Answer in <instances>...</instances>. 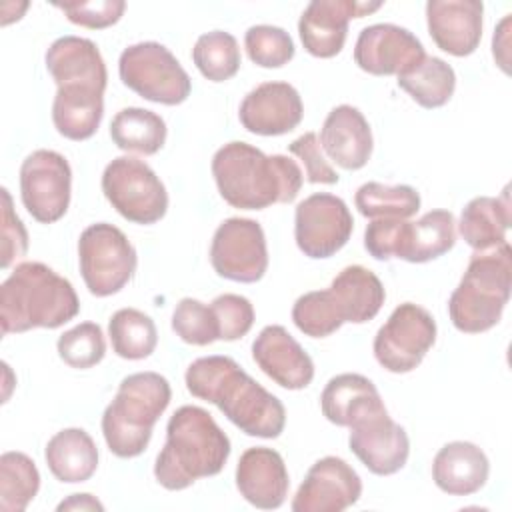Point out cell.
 Returning a JSON list of instances; mask_svg holds the SVG:
<instances>
[{"instance_id": "1", "label": "cell", "mask_w": 512, "mask_h": 512, "mask_svg": "<svg viewBox=\"0 0 512 512\" xmlns=\"http://www.w3.org/2000/svg\"><path fill=\"white\" fill-rule=\"evenodd\" d=\"M184 380L192 396L216 404L240 432L256 438H278L284 432V404L230 356H202L194 360Z\"/></svg>"}, {"instance_id": "2", "label": "cell", "mask_w": 512, "mask_h": 512, "mask_svg": "<svg viewBox=\"0 0 512 512\" xmlns=\"http://www.w3.org/2000/svg\"><path fill=\"white\" fill-rule=\"evenodd\" d=\"M220 196L240 210H262L292 202L304 182L300 166L284 154H264L246 142H228L212 156Z\"/></svg>"}, {"instance_id": "3", "label": "cell", "mask_w": 512, "mask_h": 512, "mask_svg": "<svg viewBox=\"0 0 512 512\" xmlns=\"http://www.w3.org/2000/svg\"><path fill=\"white\" fill-rule=\"evenodd\" d=\"M230 438L200 406H180L168 420L166 444L156 456L154 478L166 490H184L200 478L222 472Z\"/></svg>"}, {"instance_id": "4", "label": "cell", "mask_w": 512, "mask_h": 512, "mask_svg": "<svg viewBox=\"0 0 512 512\" xmlns=\"http://www.w3.org/2000/svg\"><path fill=\"white\" fill-rule=\"evenodd\" d=\"M80 312L74 286L42 262H20L0 286L2 334L60 328Z\"/></svg>"}, {"instance_id": "5", "label": "cell", "mask_w": 512, "mask_h": 512, "mask_svg": "<svg viewBox=\"0 0 512 512\" xmlns=\"http://www.w3.org/2000/svg\"><path fill=\"white\" fill-rule=\"evenodd\" d=\"M172 398L170 382L158 372L126 376L114 400L102 414V434L118 458L140 456L152 438V428Z\"/></svg>"}, {"instance_id": "6", "label": "cell", "mask_w": 512, "mask_h": 512, "mask_svg": "<svg viewBox=\"0 0 512 512\" xmlns=\"http://www.w3.org/2000/svg\"><path fill=\"white\" fill-rule=\"evenodd\" d=\"M510 288L512 252L508 242L486 252H474L448 300L454 328L464 334H480L494 328L508 304Z\"/></svg>"}, {"instance_id": "7", "label": "cell", "mask_w": 512, "mask_h": 512, "mask_svg": "<svg viewBox=\"0 0 512 512\" xmlns=\"http://www.w3.org/2000/svg\"><path fill=\"white\" fill-rule=\"evenodd\" d=\"M456 242V222L450 210H430L416 222L376 218L364 230V248L376 260L400 258L422 264L440 258Z\"/></svg>"}, {"instance_id": "8", "label": "cell", "mask_w": 512, "mask_h": 512, "mask_svg": "<svg viewBox=\"0 0 512 512\" xmlns=\"http://www.w3.org/2000/svg\"><path fill=\"white\" fill-rule=\"evenodd\" d=\"M78 264L88 292L106 298L120 292L132 280L138 258L120 228L108 222H96L80 234Z\"/></svg>"}, {"instance_id": "9", "label": "cell", "mask_w": 512, "mask_h": 512, "mask_svg": "<svg viewBox=\"0 0 512 512\" xmlns=\"http://www.w3.org/2000/svg\"><path fill=\"white\" fill-rule=\"evenodd\" d=\"M118 74L122 84L138 96L164 106L182 104L192 90L188 72L160 42H138L124 48L118 58Z\"/></svg>"}, {"instance_id": "10", "label": "cell", "mask_w": 512, "mask_h": 512, "mask_svg": "<svg viewBox=\"0 0 512 512\" xmlns=\"http://www.w3.org/2000/svg\"><path fill=\"white\" fill-rule=\"evenodd\" d=\"M102 192L128 222L154 224L168 210V192L156 172L134 156H118L102 172Z\"/></svg>"}, {"instance_id": "11", "label": "cell", "mask_w": 512, "mask_h": 512, "mask_svg": "<svg viewBox=\"0 0 512 512\" xmlns=\"http://www.w3.org/2000/svg\"><path fill=\"white\" fill-rule=\"evenodd\" d=\"M436 342L434 316L414 304L404 302L394 308L374 336V356L392 374L412 372Z\"/></svg>"}, {"instance_id": "12", "label": "cell", "mask_w": 512, "mask_h": 512, "mask_svg": "<svg viewBox=\"0 0 512 512\" xmlns=\"http://www.w3.org/2000/svg\"><path fill=\"white\" fill-rule=\"evenodd\" d=\"M72 170L54 150H34L20 166V196L28 214L40 224L60 220L70 206Z\"/></svg>"}, {"instance_id": "13", "label": "cell", "mask_w": 512, "mask_h": 512, "mask_svg": "<svg viewBox=\"0 0 512 512\" xmlns=\"http://www.w3.org/2000/svg\"><path fill=\"white\" fill-rule=\"evenodd\" d=\"M210 264L220 278L252 284L268 268V248L262 226L252 218L224 220L210 244Z\"/></svg>"}, {"instance_id": "14", "label": "cell", "mask_w": 512, "mask_h": 512, "mask_svg": "<svg viewBox=\"0 0 512 512\" xmlns=\"http://www.w3.org/2000/svg\"><path fill=\"white\" fill-rule=\"evenodd\" d=\"M354 230L346 202L334 194L318 192L304 198L294 212V238L308 258H330L346 246Z\"/></svg>"}, {"instance_id": "15", "label": "cell", "mask_w": 512, "mask_h": 512, "mask_svg": "<svg viewBox=\"0 0 512 512\" xmlns=\"http://www.w3.org/2000/svg\"><path fill=\"white\" fill-rule=\"evenodd\" d=\"M348 444L354 456L376 476L396 474L410 454L408 434L388 416L386 406L360 416L350 426Z\"/></svg>"}, {"instance_id": "16", "label": "cell", "mask_w": 512, "mask_h": 512, "mask_svg": "<svg viewBox=\"0 0 512 512\" xmlns=\"http://www.w3.org/2000/svg\"><path fill=\"white\" fill-rule=\"evenodd\" d=\"M362 496L358 472L338 456L316 460L298 486L290 508L294 512H342Z\"/></svg>"}, {"instance_id": "17", "label": "cell", "mask_w": 512, "mask_h": 512, "mask_svg": "<svg viewBox=\"0 0 512 512\" xmlns=\"http://www.w3.org/2000/svg\"><path fill=\"white\" fill-rule=\"evenodd\" d=\"M426 56L422 42L396 24H372L360 30L354 62L372 76H400Z\"/></svg>"}, {"instance_id": "18", "label": "cell", "mask_w": 512, "mask_h": 512, "mask_svg": "<svg viewBox=\"0 0 512 512\" xmlns=\"http://www.w3.org/2000/svg\"><path fill=\"white\" fill-rule=\"evenodd\" d=\"M382 8V2H354V0H314L300 20L298 34L308 54L316 58L336 56L346 42L350 18H362Z\"/></svg>"}, {"instance_id": "19", "label": "cell", "mask_w": 512, "mask_h": 512, "mask_svg": "<svg viewBox=\"0 0 512 512\" xmlns=\"http://www.w3.org/2000/svg\"><path fill=\"white\" fill-rule=\"evenodd\" d=\"M304 116L298 90L288 82H262L250 90L238 110L242 126L258 136H282Z\"/></svg>"}, {"instance_id": "20", "label": "cell", "mask_w": 512, "mask_h": 512, "mask_svg": "<svg viewBox=\"0 0 512 512\" xmlns=\"http://www.w3.org/2000/svg\"><path fill=\"white\" fill-rule=\"evenodd\" d=\"M252 358L268 378L286 390H302L314 378L312 358L280 324L260 330L252 342Z\"/></svg>"}, {"instance_id": "21", "label": "cell", "mask_w": 512, "mask_h": 512, "mask_svg": "<svg viewBox=\"0 0 512 512\" xmlns=\"http://www.w3.org/2000/svg\"><path fill=\"white\" fill-rule=\"evenodd\" d=\"M484 4L478 0H430L426 24L436 46L452 56H470L482 40Z\"/></svg>"}, {"instance_id": "22", "label": "cell", "mask_w": 512, "mask_h": 512, "mask_svg": "<svg viewBox=\"0 0 512 512\" xmlns=\"http://www.w3.org/2000/svg\"><path fill=\"white\" fill-rule=\"evenodd\" d=\"M236 488L240 496L256 508H280L290 488L284 458L266 446L248 448L236 466Z\"/></svg>"}, {"instance_id": "23", "label": "cell", "mask_w": 512, "mask_h": 512, "mask_svg": "<svg viewBox=\"0 0 512 512\" xmlns=\"http://www.w3.org/2000/svg\"><path fill=\"white\" fill-rule=\"evenodd\" d=\"M320 146L344 170H360L372 156V130L364 114L340 104L332 108L320 128Z\"/></svg>"}, {"instance_id": "24", "label": "cell", "mask_w": 512, "mask_h": 512, "mask_svg": "<svg viewBox=\"0 0 512 512\" xmlns=\"http://www.w3.org/2000/svg\"><path fill=\"white\" fill-rule=\"evenodd\" d=\"M490 474L484 450L466 440L444 444L432 462L434 484L450 496H470L478 492Z\"/></svg>"}, {"instance_id": "25", "label": "cell", "mask_w": 512, "mask_h": 512, "mask_svg": "<svg viewBox=\"0 0 512 512\" xmlns=\"http://www.w3.org/2000/svg\"><path fill=\"white\" fill-rule=\"evenodd\" d=\"M46 68L56 86L62 84H90L106 90L108 72L98 46L80 36H62L50 44L44 56Z\"/></svg>"}, {"instance_id": "26", "label": "cell", "mask_w": 512, "mask_h": 512, "mask_svg": "<svg viewBox=\"0 0 512 512\" xmlns=\"http://www.w3.org/2000/svg\"><path fill=\"white\" fill-rule=\"evenodd\" d=\"M104 116V90L90 84H62L52 102V122L60 136L80 142L94 136Z\"/></svg>"}, {"instance_id": "27", "label": "cell", "mask_w": 512, "mask_h": 512, "mask_svg": "<svg viewBox=\"0 0 512 512\" xmlns=\"http://www.w3.org/2000/svg\"><path fill=\"white\" fill-rule=\"evenodd\" d=\"M328 290L342 322L352 324H364L372 320L386 300L380 278L360 264L342 268Z\"/></svg>"}, {"instance_id": "28", "label": "cell", "mask_w": 512, "mask_h": 512, "mask_svg": "<svg viewBox=\"0 0 512 512\" xmlns=\"http://www.w3.org/2000/svg\"><path fill=\"white\" fill-rule=\"evenodd\" d=\"M384 406L374 382L362 374L344 372L328 380L320 394V408L328 422L350 428L366 412Z\"/></svg>"}, {"instance_id": "29", "label": "cell", "mask_w": 512, "mask_h": 512, "mask_svg": "<svg viewBox=\"0 0 512 512\" xmlns=\"http://www.w3.org/2000/svg\"><path fill=\"white\" fill-rule=\"evenodd\" d=\"M512 222V208L508 188L502 196H476L460 214L458 232L464 242L476 250L486 252L506 242V232Z\"/></svg>"}, {"instance_id": "30", "label": "cell", "mask_w": 512, "mask_h": 512, "mask_svg": "<svg viewBox=\"0 0 512 512\" xmlns=\"http://www.w3.org/2000/svg\"><path fill=\"white\" fill-rule=\"evenodd\" d=\"M44 458L52 476L64 484L86 482L98 468V448L82 428L56 432L46 444Z\"/></svg>"}, {"instance_id": "31", "label": "cell", "mask_w": 512, "mask_h": 512, "mask_svg": "<svg viewBox=\"0 0 512 512\" xmlns=\"http://www.w3.org/2000/svg\"><path fill=\"white\" fill-rule=\"evenodd\" d=\"M110 138L124 152L152 156L166 142V122L146 108H122L110 122Z\"/></svg>"}, {"instance_id": "32", "label": "cell", "mask_w": 512, "mask_h": 512, "mask_svg": "<svg viewBox=\"0 0 512 512\" xmlns=\"http://www.w3.org/2000/svg\"><path fill=\"white\" fill-rule=\"evenodd\" d=\"M396 78L398 86L428 110L444 106L456 88L454 68L438 56H424L416 66Z\"/></svg>"}, {"instance_id": "33", "label": "cell", "mask_w": 512, "mask_h": 512, "mask_svg": "<svg viewBox=\"0 0 512 512\" xmlns=\"http://www.w3.org/2000/svg\"><path fill=\"white\" fill-rule=\"evenodd\" d=\"M108 336L114 354L124 360H144L158 344L154 320L136 308L116 310L108 322Z\"/></svg>"}, {"instance_id": "34", "label": "cell", "mask_w": 512, "mask_h": 512, "mask_svg": "<svg viewBox=\"0 0 512 512\" xmlns=\"http://www.w3.org/2000/svg\"><path fill=\"white\" fill-rule=\"evenodd\" d=\"M358 212L366 218H400L406 220L420 210V194L408 184L386 186L382 182H366L354 194Z\"/></svg>"}, {"instance_id": "35", "label": "cell", "mask_w": 512, "mask_h": 512, "mask_svg": "<svg viewBox=\"0 0 512 512\" xmlns=\"http://www.w3.org/2000/svg\"><path fill=\"white\" fill-rule=\"evenodd\" d=\"M40 488V472L24 452H4L0 456V510L22 512Z\"/></svg>"}, {"instance_id": "36", "label": "cell", "mask_w": 512, "mask_h": 512, "mask_svg": "<svg viewBox=\"0 0 512 512\" xmlns=\"http://www.w3.org/2000/svg\"><path fill=\"white\" fill-rule=\"evenodd\" d=\"M192 60L200 74L210 82H224L240 70L238 40L224 30H212L198 36L192 48Z\"/></svg>"}, {"instance_id": "37", "label": "cell", "mask_w": 512, "mask_h": 512, "mask_svg": "<svg viewBox=\"0 0 512 512\" xmlns=\"http://www.w3.org/2000/svg\"><path fill=\"white\" fill-rule=\"evenodd\" d=\"M292 322L310 338H326L344 324L328 288L302 294L292 306Z\"/></svg>"}, {"instance_id": "38", "label": "cell", "mask_w": 512, "mask_h": 512, "mask_svg": "<svg viewBox=\"0 0 512 512\" xmlns=\"http://www.w3.org/2000/svg\"><path fill=\"white\" fill-rule=\"evenodd\" d=\"M248 58L260 68H282L294 58V42L280 26L256 24L244 34Z\"/></svg>"}, {"instance_id": "39", "label": "cell", "mask_w": 512, "mask_h": 512, "mask_svg": "<svg viewBox=\"0 0 512 512\" xmlns=\"http://www.w3.org/2000/svg\"><path fill=\"white\" fill-rule=\"evenodd\" d=\"M172 330L192 346H208L220 340V328L212 306L196 298H182L172 314Z\"/></svg>"}, {"instance_id": "40", "label": "cell", "mask_w": 512, "mask_h": 512, "mask_svg": "<svg viewBox=\"0 0 512 512\" xmlns=\"http://www.w3.org/2000/svg\"><path fill=\"white\" fill-rule=\"evenodd\" d=\"M58 356L70 366L78 370H86L102 362L106 354L104 332L96 322H82L70 330H66L58 342Z\"/></svg>"}, {"instance_id": "41", "label": "cell", "mask_w": 512, "mask_h": 512, "mask_svg": "<svg viewBox=\"0 0 512 512\" xmlns=\"http://www.w3.org/2000/svg\"><path fill=\"white\" fill-rule=\"evenodd\" d=\"M210 306L218 320L220 340L232 342L250 332L254 324V306L248 298L240 294H220Z\"/></svg>"}, {"instance_id": "42", "label": "cell", "mask_w": 512, "mask_h": 512, "mask_svg": "<svg viewBox=\"0 0 512 512\" xmlns=\"http://www.w3.org/2000/svg\"><path fill=\"white\" fill-rule=\"evenodd\" d=\"M60 12L66 14V18L72 24L100 30L116 24L124 10L126 2L122 0H94V2H64V4H54Z\"/></svg>"}, {"instance_id": "43", "label": "cell", "mask_w": 512, "mask_h": 512, "mask_svg": "<svg viewBox=\"0 0 512 512\" xmlns=\"http://www.w3.org/2000/svg\"><path fill=\"white\" fill-rule=\"evenodd\" d=\"M2 216H0V268L6 270L28 250V232L12 208L8 188H2Z\"/></svg>"}, {"instance_id": "44", "label": "cell", "mask_w": 512, "mask_h": 512, "mask_svg": "<svg viewBox=\"0 0 512 512\" xmlns=\"http://www.w3.org/2000/svg\"><path fill=\"white\" fill-rule=\"evenodd\" d=\"M288 152L304 164V176L310 184H336L338 172L326 160L316 132H306L288 144Z\"/></svg>"}, {"instance_id": "45", "label": "cell", "mask_w": 512, "mask_h": 512, "mask_svg": "<svg viewBox=\"0 0 512 512\" xmlns=\"http://www.w3.org/2000/svg\"><path fill=\"white\" fill-rule=\"evenodd\" d=\"M508 26H510V14L502 18L498 28L494 30L492 36V54L498 66L508 74Z\"/></svg>"}, {"instance_id": "46", "label": "cell", "mask_w": 512, "mask_h": 512, "mask_svg": "<svg viewBox=\"0 0 512 512\" xmlns=\"http://www.w3.org/2000/svg\"><path fill=\"white\" fill-rule=\"evenodd\" d=\"M56 510H104V504L98 502L92 494H72L66 500H62Z\"/></svg>"}]
</instances>
